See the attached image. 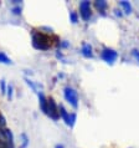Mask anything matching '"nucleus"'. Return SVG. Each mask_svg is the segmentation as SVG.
Here are the masks:
<instances>
[{"label":"nucleus","mask_w":139,"mask_h":148,"mask_svg":"<svg viewBox=\"0 0 139 148\" xmlns=\"http://www.w3.org/2000/svg\"><path fill=\"white\" fill-rule=\"evenodd\" d=\"M80 15L84 21H88L91 19V3L89 1H82L80 3Z\"/></svg>","instance_id":"obj_7"},{"label":"nucleus","mask_w":139,"mask_h":148,"mask_svg":"<svg viewBox=\"0 0 139 148\" xmlns=\"http://www.w3.org/2000/svg\"><path fill=\"white\" fill-rule=\"evenodd\" d=\"M101 57L107 64L112 65V64L116 62V60L118 59V54H117V51L113 50V49H103V51L101 52Z\"/></svg>","instance_id":"obj_6"},{"label":"nucleus","mask_w":139,"mask_h":148,"mask_svg":"<svg viewBox=\"0 0 139 148\" xmlns=\"http://www.w3.org/2000/svg\"><path fill=\"white\" fill-rule=\"evenodd\" d=\"M13 93H14V88H13V86L11 85H9L7 86V90H6V96H7V98L11 101V98H13Z\"/></svg>","instance_id":"obj_14"},{"label":"nucleus","mask_w":139,"mask_h":148,"mask_svg":"<svg viewBox=\"0 0 139 148\" xmlns=\"http://www.w3.org/2000/svg\"><path fill=\"white\" fill-rule=\"evenodd\" d=\"M59 110H60V117L65 121V123H66L67 126H70V127H73V126H75V122H76V113H68L63 106H60Z\"/></svg>","instance_id":"obj_4"},{"label":"nucleus","mask_w":139,"mask_h":148,"mask_svg":"<svg viewBox=\"0 0 139 148\" xmlns=\"http://www.w3.org/2000/svg\"><path fill=\"white\" fill-rule=\"evenodd\" d=\"M48 100V105H47V114L50 116L54 121H57L60 118V110L59 107H57V105H56V102L55 100L52 97L50 98H47Z\"/></svg>","instance_id":"obj_5"},{"label":"nucleus","mask_w":139,"mask_h":148,"mask_svg":"<svg viewBox=\"0 0 139 148\" xmlns=\"http://www.w3.org/2000/svg\"><path fill=\"white\" fill-rule=\"evenodd\" d=\"M27 146H29V137L25 133H22L21 134V146H20V148H26Z\"/></svg>","instance_id":"obj_13"},{"label":"nucleus","mask_w":139,"mask_h":148,"mask_svg":"<svg viewBox=\"0 0 139 148\" xmlns=\"http://www.w3.org/2000/svg\"><path fill=\"white\" fill-rule=\"evenodd\" d=\"M0 148H14L13 132L6 127H0Z\"/></svg>","instance_id":"obj_2"},{"label":"nucleus","mask_w":139,"mask_h":148,"mask_svg":"<svg viewBox=\"0 0 139 148\" xmlns=\"http://www.w3.org/2000/svg\"><path fill=\"white\" fill-rule=\"evenodd\" d=\"M63 96L66 98V101L73 108H77V106H78V95H77V92L72 87H70V86L65 87L63 88Z\"/></svg>","instance_id":"obj_3"},{"label":"nucleus","mask_w":139,"mask_h":148,"mask_svg":"<svg viewBox=\"0 0 139 148\" xmlns=\"http://www.w3.org/2000/svg\"><path fill=\"white\" fill-rule=\"evenodd\" d=\"M60 47H63V49H66V47H68L70 46V44L67 42V41L66 40H63V41H60Z\"/></svg>","instance_id":"obj_19"},{"label":"nucleus","mask_w":139,"mask_h":148,"mask_svg":"<svg viewBox=\"0 0 139 148\" xmlns=\"http://www.w3.org/2000/svg\"><path fill=\"white\" fill-rule=\"evenodd\" d=\"M13 61H11L9 57H7L6 54H4V52L0 51V64H5V65H10Z\"/></svg>","instance_id":"obj_12"},{"label":"nucleus","mask_w":139,"mask_h":148,"mask_svg":"<svg viewBox=\"0 0 139 148\" xmlns=\"http://www.w3.org/2000/svg\"><path fill=\"white\" fill-rule=\"evenodd\" d=\"M11 11H13V14L19 15V14H21V8H20V6H15V8L11 9Z\"/></svg>","instance_id":"obj_18"},{"label":"nucleus","mask_w":139,"mask_h":148,"mask_svg":"<svg viewBox=\"0 0 139 148\" xmlns=\"http://www.w3.org/2000/svg\"><path fill=\"white\" fill-rule=\"evenodd\" d=\"M39 105H40V108L44 113L47 114V105H48V100L45 97V95L42 92L39 93Z\"/></svg>","instance_id":"obj_8"},{"label":"nucleus","mask_w":139,"mask_h":148,"mask_svg":"<svg viewBox=\"0 0 139 148\" xmlns=\"http://www.w3.org/2000/svg\"><path fill=\"white\" fill-rule=\"evenodd\" d=\"M95 6H96L97 10H99L103 13V11L107 9L108 4H107V1H104V0H97V1H95Z\"/></svg>","instance_id":"obj_10"},{"label":"nucleus","mask_w":139,"mask_h":148,"mask_svg":"<svg viewBox=\"0 0 139 148\" xmlns=\"http://www.w3.org/2000/svg\"><path fill=\"white\" fill-rule=\"evenodd\" d=\"M32 46L37 50H47L51 46V40L42 32H32Z\"/></svg>","instance_id":"obj_1"},{"label":"nucleus","mask_w":139,"mask_h":148,"mask_svg":"<svg viewBox=\"0 0 139 148\" xmlns=\"http://www.w3.org/2000/svg\"><path fill=\"white\" fill-rule=\"evenodd\" d=\"M0 88H1V92H3L4 95H6L7 86L5 85V80H0Z\"/></svg>","instance_id":"obj_16"},{"label":"nucleus","mask_w":139,"mask_h":148,"mask_svg":"<svg viewBox=\"0 0 139 148\" xmlns=\"http://www.w3.org/2000/svg\"><path fill=\"white\" fill-rule=\"evenodd\" d=\"M70 20H71L73 24H76L77 21H78V16H77V14L75 13V11H71V13H70Z\"/></svg>","instance_id":"obj_15"},{"label":"nucleus","mask_w":139,"mask_h":148,"mask_svg":"<svg viewBox=\"0 0 139 148\" xmlns=\"http://www.w3.org/2000/svg\"><path fill=\"white\" fill-rule=\"evenodd\" d=\"M81 54H82L84 57H92L93 56V52H92V46L87 42H84L81 47Z\"/></svg>","instance_id":"obj_9"},{"label":"nucleus","mask_w":139,"mask_h":148,"mask_svg":"<svg viewBox=\"0 0 139 148\" xmlns=\"http://www.w3.org/2000/svg\"><path fill=\"white\" fill-rule=\"evenodd\" d=\"M55 148H65V147H63V145H56Z\"/></svg>","instance_id":"obj_20"},{"label":"nucleus","mask_w":139,"mask_h":148,"mask_svg":"<svg viewBox=\"0 0 139 148\" xmlns=\"http://www.w3.org/2000/svg\"><path fill=\"white\" fill-rule=\"evenodd\" d=\"M130 54H132V56H133L137 61H139V50H138V49H133Z\"/></svg>","instance_id":"obj_17"},{"label":"nucleus","mask_w":139,"mask_h":148,"mask_svg":"<svg viewBox=\"0 0 139 148\" xmlns=\"http://www.w3.org/2000/svg\"><path fill=\"white\" fill-rule=\"evenodd\" d=\"M119 5L123 8V10H124V13L125 14H130L132 13V5H130V4L128 3V1H119Z\"/></svg>","instance_id":"obj_11"}]
</instances>
